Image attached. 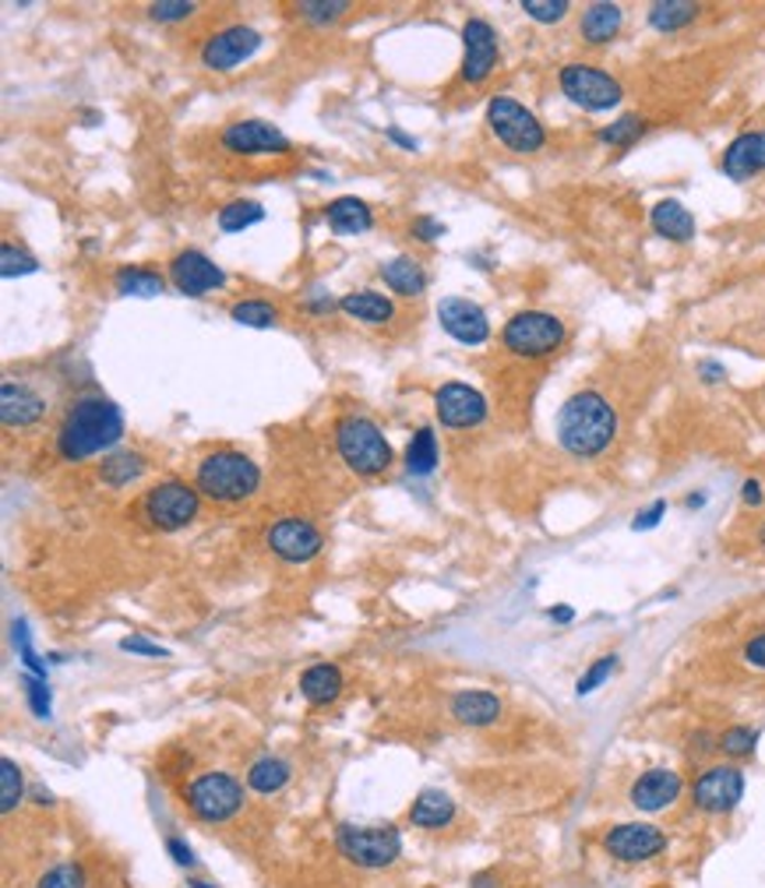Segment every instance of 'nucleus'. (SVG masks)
Masks as SVG:
<instances>
[{"label": "nucleus", "instance_id": "6e6552de", "mask_svg": "<svg viewBox=\"0 0 765 888\" xmlns=\"http://www.w3.org/2000/svg\"><path fill=\"white\" fill-rule=\"evenodd\" d=\"M198 501H202V493L194 487H187L181 480H167V483H159L145 493V519L162 533H176L198 515Z\"/></svg>", "mask_w": 765, "mask_h": 888}, {"label": "nucleus", "instance_id": "1a4fd4ad", "mask_svg": "<svg viewBox=\"0 0 765 888\" xmlns=\"http://www.w3.org/2000/svg\"><path fill=\"white\" fill-rule=\"evenodd\" d=\"M187 804L202 821H226L240 811L243 789L233 776H226V772H205V776H198L187 786Z\"/></svg>", "mask_w": 765, "mask_h": 888}, {"label": "nucleus", "instance_id": "c9c22d12", "mask_svg": "<svg viewBox=\"0 0 765 888\" xmlns=\"http://www.w3.org/2000/svg\"><path fill=\"white\" fill-rule=\"evenodd\" d=\"M219 229L222 234H243V229L248 226H254V223H262L265 219V208L258 205V202H243V197H237V202H230V205H222L219 208Z\"/></svg>", "mask_w": 765, "mask_h": 888}, {"label": "nucleus", "instance_id": "c756f323", "mask_svg": "<svg viewBox=\"0 0 765 888\" xmlns=\"http://www.w3.org/2000/svg\"><path fill=\"white\" fill-rule=\"evenodd\" d=\"M452 815H455V804L448 794H442V789H423L410 808L413 826H420V829H442L452 821Z\"/></svg>", "mask_w": 765, "mask_h": 888}, {"label": "nucleus", "instance_id": "7ed1b4c3", "mask_svg": "<svg viewBox=\"0 0 765 888\" xmlns=\"http://www.w3.org/2000/svg\"><path fill=\"white\" fill-rule=\"evenodd\" d=\"M258 483H262V469L243 452H233V448L212 452L198 466V493H205V498L216 504L248 501L258 490Z\"/></svg>", "mask_w": 765, "mask_h": 888}, {"label": "nucleus", "instance_id": "680f3d73", "mask_svg": "<svg viewBox=\"0 0 765 888\" xmlns=\"http://www.w3.org/2000/svg\"><path fill=\"white\" fill-rule=\"evenodd\" d=\"M698 504H706V493H692L688 498V508H698Z\"/></svg>", "mask_w": 765, "mask_h": 888}, {"label": "nucleus", "instance_id": "4468645a", "mask_svg": "<svg viewBox=\"0 0 765 888\" xmlns=\"http://www.w3.org/2000/svg\"><path fill=\"white\" fill-rule=\"evenodd\" d=\"M498 64V32L483 19H466L463 25V81L480 86Z\"/></svg>", "mask_w": 765, "mask_h": 888}, {"label": "nucleus", "instance_id": "09e8293b", "mask_svg": "<svg viewBox=\"0 0 765 888\" xmlns=\"http://www.w3.org/2000/svg\"><path fill=\"white\" fill-rule=\"evenodd\" d=\"M81 885H85L81 881V870L75 864H60L54 870H46L36 888H81Z\"/></svg>", "mask_w": 765, "mask_h": 888}, {"label": "nucleus", "instance_id": "0eeeda50", "mask_svg": "<svg viewBox=\"0 0 765 888\" xmlns=\"http://www.w3.org/2000/svg\"><path fill=\"white\" fill-rule=\"evenodd\" d=\"M558 86L575 106L590 113H607L625 99L621 81L607 75L604 68H596V64H564L558 75Z\"/></svg>", "mask_w": 765, "mask_h": 888}, {"label": "nucleus", "instance_id": "a18cd8bd", "mask_svg": "<svg viewBox=\"0 0 765 888\" xmlns=\"http://www.w3.org/2000/svg\"><path fill=\"white\" fill-rule=\"evenodd\" d=\"M25 698L39 719H50L54 705H50V684H46V678H25Z\"/></svg>", "mask_w": 765, "mask_h": 888}, {"label": "nucleus", "instance_id": "f03ea898", "mask_svg": "<svg viewBox=\"0 0 765 888\" xmlns=\"http://www.w3.org/2000/svg\"><path fill=\"white\" fill-rule=\"evenodd\" d=\"M617 437V413L600 391H575L558 413V444L575 458H596Z\"/></svg>", "mask_w": 765, "mask_h": 888}, {"label": "nucleus", "instance_id": "5fc2aeb1", "mask_svg": "<svg viewBox=\"0 0 765 888\" xmlns=\"http://www.w3.org/2000/svg\"><path fill=\"white\" fill-rule=\"evenodd\" d=\"M698 377H703L706 385H720L727 377V367L716 364V360H703V364H698Z\"/></svg>", "mask_w": 765, "mask_h": 888}, {"label": "nucleus", "instance_id": "e2e57ef3", "mask_svg": "<svg viewBox=\"0 0 765 888\" xmlns=\"http://www.w3.org/2000/svg\"><path fill=\"white\" fill-rule=\"evenodd\" d=\"M477 888H491V878H477Z\"/></svg>", "mask_w": 765, "mask_h": 888}, {"label": "nucleus", "instance_id": "49530a36", "mask_svg": "<svg viewBox=\"0 0 765 888\" xmlns=\"http://www.w3.org/2000/svg\"><path fill=\"white\" fill-rule=\"evenodd\" d=\"M614 667H617V660H614V656H604V660H596V663H593V667L585 670L582 678H579L575 691H579V695H590V691H596L600 684H604V681L610 678V673H614Z\"/></svg>", "mask_w": 765, "mask_h": 888}, {"label": "nucleus", "instance_id": "a19ab883", "mask_svg": "<svg viewBox=\"0 0 765 888\" xmlns=\"http://www.w3.org/2000/svg\"><path fill=\"white\" fill-rule=\"evenodd\" d=\"M11 638H14V649H19L22 663H25V670L32 673V678H46V663L36 656V649H32V638H28V624L25 621H14L11 624Z\"/></svg>", "mask_w": 765, "mask_h": 888}, {"label": "nucleus", "instance_id": "ea45409f", "mask_svg": "<svg viewBox=\"0 0 765 888\" xmlns=\"http://www.w3.org/2000/svg\"><path fill=\"white\" fill-rule=\"evenodd\" d=\"M22 789H25V779H22V769L14 765L11 759L0 762V811H14L22 804Z\"/></svg>", "mask_w": 765, "mask_h": 888}, {"label": "nucleus", "instance_id": "bf43d9fd", "mask_svg": "<svg viewBox=\"0 0 765 888\" xmlns=\"http://www.w3.org/2000/svg\"><path fill=\"white\" fill-rule=\"evenodd\" d=\"M692 751H698V754L716 751V740H712L709 733H695V737H692Z\"/></svg>", "mask_w": 765, "mask_h": 888}, {"label": "nucleus", "instance_id": "4be33fe9", "mask_svg": "<svg viewBox=\"0 0 765 888\" xmlns=\"http://www.w3.org/2000/svg\"><path fill=\"white\" fill-rule=\"evenodd\" d=\"M43 413L46 402L28 385L19 382L0 385V420H4V426H32L36 420H43Z\"/></svg>", "mask_w": 765, "mask_h": 888}, {"label": "nucleus", "instance_id": "f257e3e1", "mask_svg": "<svg viewBox=\"0 0 765 888\" xmlns=\"http://www.w3.org/2000/svg\"><path fill=\"white\" fill-rule=\"evenodd\" d=\"M124 437V417L103 395H81L64 413V423L57 431V452L68 463H81L100 452L117 448Z\"/></svg>", "mask_w": 765, "mask_h": 888}, {"label": "nucleus", "instance_id": "dca6fc26", "mask_svg": "<svg viewBox=\"0 0 765 888\" xmlns=\"http://www.w3.org/2000/svg\"><path fill=\"white\" fill-rule=\"evenodd\" d=\"M604 846L610 857L625 861V864H642L653 861L656 853L666 850V835L656 826H642V821H631V826H614L604 835Z\"/></svg>", "mask_w": 765, "mask_h": 888}, {"label": "nucleus", "instance_id": "6e6d98bb", "mask_svg": "<svg viewBox=\"0 0 765 888\" xmlns=\"http://www.w3.org/2000/svg\"><path fill=\"white\" fill-rule=\"evenodd\" d=\"M741 501H744L747 508H758V504L765 501L762 483H758V480H744V487H741Z\"/></svg>", "mask_w": 765, "mask_h": 888}, {"label": "nucleus", "instance_id": "f704fd0d", "mask_svg": "<svg viewBox=\"0 0 765 888\" xmlns=\"http://www.w3.org/2000/svg\"><path fill=\"white\" fill-rule=\"evenodd\" d=\"M145 473V455L138 452H117V455H110L100 476H103V483L110 487H127V483H135L138 476Z\"/></svg>", "mask_w": 765, "mask_h": 888}, {"label": "nucleus", "instance_id": "58836bf2", "mask_svg": "<svg viewBox=\"0 0 765 888\" xmlns=\"http://www.w3.org/2000/svg\"><path fill=\"white\" fill-rule=\"evenodd\" d=\"M755 744H758V730L752 727H730L716 737V751L730 754V759H747V754L755 751Z\"/></svg>", "mask_w": 765, "mask_h": 888}, {"label": "nucleus", "instance_id": "052dcab7", "mask_svg": "<svg viewBox=\"0 0 765 888\" xmlns=\"http://www.w3.org/2000/svg\"><path fill=\"white\" fill-rule=\"evenodd\" d=\"M550 617H555V621H572L575 611H572V606H558V611H550Z\"/></svg>", "mask_w": 765, "mask_h": 888}, {"label": "nucleus", "instance_id": "4d7b16f0", "mask_svg": "<svg viewBox=\"0 0 765 888\" xmlns=\"http://www.w3.org/2000/svg\"><path fill=\"white\" fill-rule=\"evenodd\" d=\"M167 850L173 853V861L181 864V867H191V864H194V853H191V850H187V846L181 843V839H170V843H167Z\"/></svg>", "mask_w": 765, "mask_h": 888}, {"label": "nucleus", "instance_id": "de8ad7c7", "mask_svg": "<svg viewBox=\"0 0 765 888\" xmlns=\"http://www.w3.org/2000/svg\"><path fill=\"white\" fill-rule=\"evenodd\" d=\"M191 14H194V4H187V0H159V4L149 8L152 22H184Z\"/></svg>", "mask_w": 765, "mask_h": 888}, {"label": "nucleus", "instance_id": "6ab92c4d", "mask_svg": "<svg viewBox=\"0 0 765 888\" xmlns=\"http://www.w3.org/2000/svg\"><path fill=\"white\" fill-rule=\"evenodd\" d=\"M170 283L184 296H205L226 286V272L202 251H181L170 261Z\"/></svg>", "mask_w": 765, "mask_h": 888}, {"label": "nucleus", "instance_id": "2f4dec72", "mask_svg": "<svg viewBox=\"0 0 765 888\" xmlns=\"http://www.w3.org/2000/svg\"><path fill=\"white\" fill-rule=\"evenodd\" d=\"M646 19L656 32H677L698 19V4H692V0H656V4H649Z\"/></svg>", "mask_w": 765, "mask_h": 888}, {"label": "nucleus", "instance_id": "473e14b6", "mask_svg": "<svg viewBox=\"0 0 765 888\" xmlns=\"http://www.w3.org/2000/svg\"><path fill=\"white\" fill-rule=\"evenodd\" d=\"M289 776H293V769H289V762H283V759H258L251 769H248V786L254 789V794H279V789L289 783Z\"/></svg>", "mask_w": 765, "mask_h": 888}, {"label": "nucleus", "instance_id": "f8f14e48", "mask_svg": "<svg viewBox=\"0 0 765 888\" xmlns=\"http://www.w3.org/2000/svg\"><path fill=\"white\" fill-rule=\"evenodd\" d=\"M262 32L251 25H226L202 46V64L208 71H233L262 49Z\"/></svg>", "mask_w": 765, "mask_h": 888}, {"label": "nucleus", "instance_id": "ddd939ff", "mask_svg": "<svg viewBox=\"0 0 765 888\" xmlns=\"http://www.w3.org/2000/svg\"><path fill=\"white\" fill-rule=\"evenodd\" d=\"M434 409H437V420H442V426H448V431H469V426H480L487 420V399L473 385H463V382H448L437 388Z\"/></svg>", "mask_w": 765, "mask_h": 888}, {"label": "nucleus", "instance_id": "a211bd4d", "mask_svg": "<svg viewBox=\"0 0 765 888\" xmlns=\"http://www.w3.org/2000/svg\"><path fill=\"white\" fill-rule=\"evenodd\" d=\"M222 148L233 156H279L289 152V138L269 121H237L222 130Z\"/></svg>", "mask_w": 765, "mask_h": 888}, {"label": "nucleus", "instance_id": "79ce46f5", "mask_svg": "<svg viewBox=\"0 0 765 888\" xmlns=\"http://www.w3.org/2000/svg\"><path fill=\"white\" fill-rule=\"evenodd\" d=\"M36 269H39V261L32 258L28 251H22V247H14V243H4V247H0V272H4V278L32 275Z\"/></svg>", "mask_w": 765, "mask_h": 888}, {"label": "nucleus", "instance_id": "bb28decb", "mask_svg": "<svg viewBox=\"0 0 765 888\" xmlns=\"http://www.w3.org/2000/svg\"><path fill=\"white\" fill-rule=\"evenodd\" d=\"M324 219H329L335 234L350 237V234H367V229L374 226V212L367 208V202H361V197L343 194V197H335V202H329Z\"/></svg>", "mask_w": 765, "mask_h": 888}, {"label": "nucleus", "instance_id": "8fccbe9b", "mask_svg": "<svg viewBox=\"0 0 765 888\" xmlns=\"http://www.w3.org/2000/svg\"><path fill=\"white\" fill-rule=\"evenodd\" d=\"M413 237L423 240V243H434V240H442V237H445V226L437 223V219H431V216H420V219L413 223Z\"/></svg>", "mask_w": 765, "mask_h": 888}, {"label": "nucleus", "instance_id": "2eb2a0df", "mask_svg": "<svg viewBox=\"0 0 765 888\" xmlns=\"http://www.w3.org/2000/svg\"><path fill=\"white\" fill-rule=\"evenodd\" d=\"M269 550L286 565H307L321 550V533L307 519H279L269 530Z\"/></svg>", "mask_w": 765, "mask_h": 888}, {"label": "nucleus", "instance_id": "c03bdc74", "mask_svg": "<svg viewBox=\"0 0 765 888\" xmlns=\"http://www.w3.org/2000/svg\"><path fill=\"white\" fill-rule=\"evenodd\" d=\"M523 11L540 25H558L568 14V0H523Z\"/></svg>", "mask_w": 765, "mask_h": 888}, {"label": "nucleus", "instance_id": "13d9d810", "mask_svg": "<svg viewBox=\"0 0 765 888\" xmlns=\"http://www.w3.org/2000/svg\"><path fill=\"white\" fill-rule=\"evenodd\" d=\"M385 135H388V141H396L399 148H406V152H416V148H420V145H416V138H410V135H402V130H399V127H388V130H385Z\"/></svg>", "mask_w": 765, "mask_h": 888}, {"label": "nucleus", "instance_id": "5701e85b", "mask_svg": "<svg viewBox=\"0 0 765 888\" xmlns=\"http://www.w3.org/2000/svg\"><path fill=\"white\" fill-rule=\"evenodd\" d=\"M625 25V11L621 4H610V0H596L582 11V22H579V32L582 39L590 46H607L617 32Z\"/></svg>", "mask_w": 765, "mask_h": 888}, {"label": "nucleus", "instance_id": "4c0bfd02", "mask_svg": "<svg viewBox=\"0 0 765 888\" xmlns=\"http://www.w3.org/2000/svg\"><path fill=\"white\" fill-rule=\"evenodd\" d=\"M230 318L237 325H248V328H272L275 321H279V310L265 300H240L230 307Z\"/></svg>", "mask_w": 765, "mask_h": 888}, {"label": "nucleus", "instance_id": "423d86ee", "mask_svg": "<svg viewBox=\"0 0 765 888\" xmlns=\"http://www.w3.org/2000/svg\"><path fill=\"white\" fill-rule=\"evenodd\" d=\"M487 127H491V135L504 148L523 152V156L540 152L544 141H547V130L540 121H536V113L526 110L512 95H491V103H487Z\"/></svg>", "mask_w": 765, "mask_h": 888}, {"label": "nucleus", "instance_id": "cd10ccee", "mask_svg": "<svg viewBox=\"0 0 765 888\" xmlns=\"http://www.w3.org/2000/svg\"><path fill=\"white\" fill-rule=\"evenodd\" d=\"M381 278H385V286L392 293H399V296H420L423 289H427V272H423L420 261L406 258V254L385 261Z\"/></svg>", "mask_w": 765, "mask_h": 888}, {"label": "nucleus", "instance_id": "3c124183", "mask_svg": "<svg viewBox=\"0 0 765 888\" xmlns=\"http://www.w3.org/2000/svg\"><path fill=\"white\" fill-rule=\"evenodd\" d=\"M744 663L752 670H762L765 673V631H758L755 638H747L744 646Z\"/></svg>", "mask_w": 765, "mask_h": 888}, {"label": "nucleus", "instance_id": "f3484780", "mask_svg": "<svg viewBox=\"0 0 765 888\" xmlns=\"http://www.w3.org/2000/svg\"><path fill=\"white\" fill-rule=\"evenodd\" d=\"M437 321L463 345H480L491 339V321H487L483 307L466 300V296H445V300L437 304Z\"/></svg>", "mask_w": 765, "mask_h": 888}, {"label": "nucleus", "instance_id": "aec40b11", "mask_svg": "<svg viewBox=\"0 0 765 888\" xmlns=\"http://www.w3.org/2000/svg\"><path fill=\"white\" fill-rule=\"evenodd\" d=\"M681 776L674 769H649V772H642L639 779L631 783V804L639 811H663V808H671V804L681 797Z\"/></svg>", "mask_w": 765, "mask_h": 888}, {"label": "nucleus", "instance_id": "603ef678", "mask_svg": "<svg viewBox=\"0 0 765 888\" xmlns=\"http://www.w3.org/2000/svg\"><path fill=\"white\" fill-rule=\"evenodd\" d=\"M663 512H666V501H653V504L646 508V512L635 515V522H631V525H635V530H653V525L663 519Z\"/></svg>", "mask_w": 765, "mask_h": 888}, {"label": "nucleus", "instance_id": "393cba45", "mask_svg": "<svg viewBox=\"0 0 765 888\" xmlns=\"http://www.w3.org/2000/svg\"><path fill=\"white\" fill-rule=\"evenodd\" d=\"M649 223H653V229L663 240H674V243L695 240V216L681 202H674V197L656 202L653 212H649Z\"/></svg>", "mask_w": 765, "mask_h": 888}, {"label": "nucleus", "instance_id": "37998d69", "mask_svg": "<svg viewBox=\"0 0 765 888\" xmlns=\"http://www.w3.org/2000/svg\"><path fill=\"white\" fill-rule=\"evenodd\" d=\"M346 11H350L346 0H304V4H300V14L307 22H315V25L339 22Z\"/></svg>", "mask_w": 765, "mask_h": 888}, {"label": "nucleus", "instance_id": "a878e982", "mask_svg": "<svg viewBox=\"0 0 765 888\" xmlns=\"http://www.w3.org/2000/svg\"><path fill=\"white\" fill-rule=\"evenodd\" d=\"M452 716L466 727H491L501 719V702L491 691H459L452 698Z\"/></svg>", "mask_w": 765, "mask_h": 888}, {"label": "nucleus", "instance_id": "9b49d317", "mask_svg": "<svg viewBox=\"0 0 765 888\" xmlns=\"http://www.w3.org/2000/svg\"><path fill=\"white\" fill-rule=\"evenodd\" d=\"M695 808L706 815H727L734 811L744 797V772L738 765H712L692 786Z\"/></svg>", "mask_w": 765, "mask_h": 888}, {"label": "nucleus", "instance_id": "72a5a7b5", "mask_svg": "<svg viewBox=\"0 0 765 888\" xmlns=\"http://www.w3.org/2000/svg\"><path fill=\"white\" fill-rule=\"evenodd\" d=\"M434 466H437V437L431 426H420L410 441V448H406V469L413 476H431Z\"/></svg>", "mask_w": 765, "mask_h": 888}, {"label": "nucleus", "instance_id": "412c9836", "mask_svg": "<svg viewBox=\"0 0 765 888\" xmlns=\"http://www.w3.org/2000/svg\"><path fill=\"white\" fill-rule=\"evenodd\" d=\"M720 170L730 180H752L755 173H765V130H744L723 148Z\"/></svg>", "mask_w": 765, "mask_h": 888}, {"label": "nucleus", "instance_id": "c85d7f7f", "mask_svg": "<svg viewBox=\"0 0 765 888\" xmlns=\"http://www.w3.org/2000/svg\"><path fill=\"white\" fill-rule=\"evenodd\" d=\"M300 691H304L307 702L329 705V702L339 698V691H343V673H339V667H332V663H318L311 670H304Z\"/></svg>", "mask_w": 765, "mask_h": 888}, {"label": "nucleus", "instance_id": "0e129e2a", "mask_svg": "<svg viewBox=\"0 0 765 888\" xmlns=\"http://www.w3.org/2000/svg\"><path fill=\"white\" fill-rule=\"evenodd\" d=\"M191 888H212V885H202V881H191Z\"/></svg>", "mask_w": 765, "mask_h": 888}, {"label": "nucleus", "instance_id": "b1692460", "mask_svg": "<svg viewBox=\"0 0 765 888\" xmlns=\"http://www.w3.org/2000/svg\"><path fill=\"white\" fill-rule=\"evenodd\" d=\"M339 310L356 321H364V325H388L396 315V304H392V296H385L378 289H356L339 300Z\"/></svg>", "mask_w": 765, "mask_h": 888}, {"label": "nucleus", "instance_id": "39448f33", "mask_svg": "<svg viewBox=\"0 0 765 888\" xmlns=\"http://www.w3.org/2000/svg\"><path fill=\"white\" fill-rule=\"evenodd\" d=\"M564 335H568L564 321L558 315H547V310H518V315H512L509 325L501 328L504 350L523 360H544L550 353H558Z\"/></svg>", "mask_w": 765, "mask_h": 888}, {"label": "nucleus", "instance_id": "7c9ffc66", "mask_svg": "<svg viewBox=\"0 0 765 888\" xmlns=\"http://www.w3.org/2000/svg\"><path fill=\"white\" fill-rule=\"evenodd\" d=\"M113 286H117L121 296H138V300H152V296H159L162 289H167V278H162L159 272H152V269L127 265V269H121L117 275H113Z\"/></svg>", "mask_w": 765, "mask_h": 888}, {"label": "nucleus", "instance_id": "9d476101", "mask_svg": "<svg viewBox=\"0 0 765 888\" xmlns=\"http://www.w3.org/2000/svg\"><path fill=\"white\" fill-rule=\"evenodd\" d=\"M339 850L343 857L361 864V867H388L402 850V839L392 826L385 829H356V826H343L339 829Z\"/></svg>", "mask_w": 765, "mask_h": 888}, {"label": "nucleus", "instance_id": "20e7f679", "mask_svg": "<svg viewBox=\"0 0 765 888\" xmlns=\"http://www.w3.org/2000/svg\"><path fill=\"white\" fill-rule=\"evenodd\" d=\"M335 448L339 458L356 473V476H381L392 466V444L381 434V426L367 417H343L335 423Z\"/></svg>", "mask_w": 765, "mask_h": 888}, {"label": "nucleus", "instance_id": "e433bc0d", "mask_svg": "<svg viewBox=\"0 0 765 888\" xmlns=\"http://www.w3.org/2000/svg\"><path fill=\"white\" fill-rule=\"evenodd\" d=\"M646 121L639 117V113H625V117H617L614 124H607L604 130H600V141L610 145V148H631L635 141H639L646 135Z\"/></svg>", "mask_w": 765, "mask_h": 888}, {"label": "nucleus", "instance_id": "69168bd1", "mask_svg": "<svg viewBox=\"0 0 765 888\" xmlns=\"http://www.w3.org/2000/svg\"><path fill=\"white\" fill-rule=\"evenodd\" d=\"M762 547H765V525H762Z\"/></svg>", "mask_w": 765, "mask_h": 888}, {"label": "nucleus", "instance_id": "864d4df0", "mask_svg": "<svg viewBox=\"0 0 765 888\" xmlns=\"http://www.w3.org/2000/svg\"><path fill=\"white\" fill-rule=\"evenodd\" d=\"M121 649H124V652H138V656H167V649H162V646H152V641H145V638H124V641H121Z\"/></svg>", "mask_w": 765, "mask_h": 888}]
</instances>
